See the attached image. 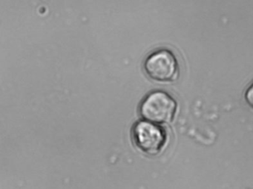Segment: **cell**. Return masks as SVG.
<instances>
[{
    "instance_id": "2",
    "label": "cell",
    "mask_w": 253,
    "mask_h": 189,
    "mask_svg": "<svg viewBox=\"0 0 253 189\" xmlns=\"http://www.w3.org/2000/svg\"><path fill=\"white\" fill-rule=\"evenodd\" d=\"M146 75L161 83L174 82L180 76V65L175 55L167 48H160L149 55L144 62Z\"/></svg>"
},
{
    "instance_id": "1",
    "label": "cell",
    "mask_w": 253,
    "mask_h": 189,
    "mask_svg": "<svg viewBox=\"0 0 253 189\" xmlns=\"http://www.w3.org/2000/svg\"><path fill=\"white\" fill-rule=\"evenodd\" d=\"M177 110L175 99L164 90H155L147 94L140 106L142 118L155 124H169Z\"/></svg>"
},
{
    "instance_id": "4",
    "label": "cell",
    "mask_w": 253,
    "mask_h": 189,
    "mask_svg": "<svg viewBox=\"0 0 253 189\" xmlns=\"http://www.w3.org/2000/svg\"><path fill=\"white\" fill-rule=\"evenodd\" d=\"M244 99H245L247 105L253 109V81L246 90L245 93H244Z\"/></svg>"
},
{
    "instance_id": "3",
    "label": "cell",
    "mask_w": 253,
    "mask_h": 189,
    "mask_svg": "<svg viewBox=\"0 0 253 189\" xmlns=\"http://www.w3.org/2000/svg\"><path fill=\"white\" fill-rule=\"evenodd\" d=\"M134 144L142 152L150 155L161 153L167 146L168 134L161 125L150 121H140L133 127Z\"/></svg>"
}]
</instances>
